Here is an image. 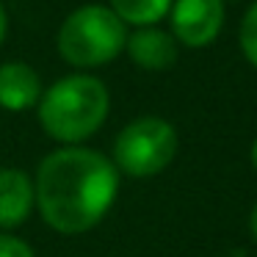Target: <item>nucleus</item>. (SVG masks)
<instances>
[{"mask_svg": "<svg viewBox=\"0 0 257 257\" xmlns=\"http://www.w3.org/2000/svg\"><path fill=\"white\" fill-rule=\"evenodd\" d=\"M172 9V0H111V12L122 23L152 28L158 20H163Z\"/></svg>", "mask_w": 257, "mask_h": 257, "instance_id": "nucleus-9", "label": "nucleus"}, {"mask_svg": "<svg viewBox=\"0 0 257 257\" xmlns=\"http://www.w3.org/2000/svg\"><path fill=\"white\" fill-rule=\"evenodd\" d=\"M251 235H254V240H257V205H254V210H251Z\"/></svg>", "mask_w": 257, "mask_h": 257, "instance_id": "nucleus-13", "label": "nucleus"}, {"mask_svg": "<svg viewBox=\"0 0 257 257\" xmlns=\"http://www.w3.org/2000/svg\"><path fill=\"white\" fill-rule=\"evenodd\" d=\"M177 155V130L161 116L133 119L113 141V166L130 177H152Z\"/></svg>", "mask_w": 257, "mask_h": 257, "instance_id": "nucleus-4", "label": "nucleus"}, {"mask_svg": "<svg viewBox=\"0 0 257 257\" xmlns=\"http://www.w3.org/2000/svg\"><path fill=\"white\" fill-rule=\"evenodd\" d=\"M127 53L141 69L161 72L177 61V42L172 34L158 28H139L133 36H127Z\"/></svg>", "mask_w": 257, "mask_h": 257, "instance_id": "nucleus-8", "label": "nucleus"}, {"mask_svg": "<svg viewBox=\"0 0 257 257\" xmlns=\"http://www.w3.org/2000/svg\"><path fill=\"white\" fill-rule=\"evenodd\" d=\"M238 39H240V50H243L246 61L257 69V0L249 6V12L243 14Z\"/></svg>", "mask_w": 257, "mask_h": 257, "instance_id": "nucleus-10", "label": "nucleus"}, {"mask_svg": "<svg viewBox=\"0 0 257 257\" xmlns=\"http://www.w3.org/2000/svg\"><path fill=\"white\" fill-rule=\"evenodd\" d=\"M108 89L91 75H69L39 97V122L50 139L75 147L102 127L108 116Z\"/></svg>", "mask_w": 257, "mask_h": 257, "instance_id": "nucleus-2", "label": "nucleus"}, {"mask_svg": "<svg viewBox=\"0 0 257 257\" xmlns=\"http://www.w3.org/2000/svg\"><path fill=\"white\" fill-rule=\"evenodd\" d=\"M42 97V80L36 69L23 61L0 64V108L6 111H25L36 105Z\"/></svg>", "mask_w": 257, "mask_h": 257, "instance_id": "nucleus-7", "label": "nucleus"}, {"mask_svg": "<svg viewBox=\"0 0 257 257\" xmlns=\"http://www.w3.org/2000/svg\"><path fill=\"white\" fill-rule=\"evenodd\" d=\"M34 207V180L23 169H0V229H14L25 224Z\"/></svg>", "mask_w": 257, "mask_h": 257, "instance_id": "nucleus-6", "label": "nucleus"}, {"mask_svg": "<svg viewBox=\"0 0 257 257\" xmlns=\"http://www.w3.org/2000/svg\"><path fill=\"white\" fill-rule=\"evenodd\" d=\"M3 36H6V12L0 6V42H3Z\"/></svg>", "mask_w": 257, "mask_h": 257, "instance_id": "nucleus-12", "label": "nucleus"}, {"mask_svg": "<svg viewBox=\"0 0 257 257\" xmlns=\"http://www.w3.org/2000/svg\"><path fill=\"white\" fill-rule=\"evenodd\" d=\"M224 25V0H174V39L188 47H207Z\"/></svg>", "mask_w": 257, "mask_h": 257, "instance_id": "nucleus-5", "label": "nucleus"}, {"mask_svg": "<svg viewBox=\"0 0 257 257\" xmlns=\"http://www.w3.org/2000/svg\"><path fill=\"white\" fill-rule=\"evenodd\" d=\"M127 45L124 23L108 6H83L64 20L58 50L72 67H102Z\"/></svg>", "mask_w": 257, "mask_h": 257, "instance_id": "nucleus-3", "label": "nucleus"}, {"mask_svg": "<svg viewBox=\"0 0 257 257\" xmlns=\"http://www.w3.org/2000/svg\"><path fill=\"white\" fill-rule=\"evenodd\" d=\"M0 257H36L23 238L12 232H0Z\"/></svg>", "mask_w": 257, "mask_h": 257, "instance_id": "nucleus-11", "label": "nucleus"}, {"mask_svg": "<svg viewBox=\"0 0 257 257\" xmlns=\"http://www.w3.org/2000/svg\"><path fill=\"white\" fill-rule=\"evenodd\" d=\"M34 194L50 229L61 235H83L108 216L119 194V172L102 152L64 147L39 163Z\"/></svg>", "mask_w": 257, "mask_h": 257, "instance_id": "nucleus-1", "label": "nucleus"}, {"mask_svg": "<svg viewBox=\"0 0 257 257\" xmlns=\"http://www.w3.org/2000/svg\"><path fill=\"white\" fill-rule=\"evenodd\" d=\"M251 166L257 169V141H254V144H251Z\"/></svg>", "mask_w": 257, "mask_h": 257, "instance_id": "nucleus-14", "label": "nucleus"}]
</instances>
